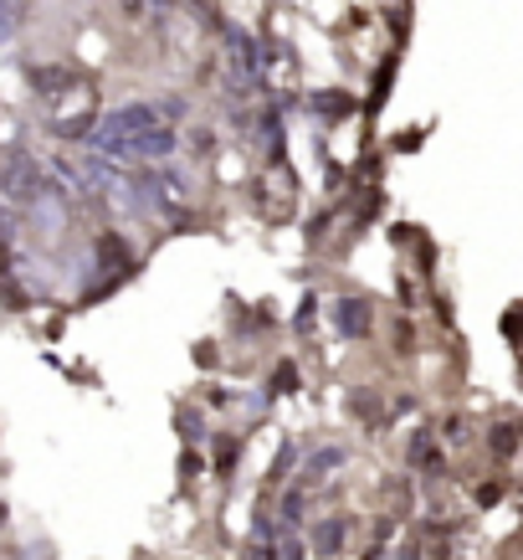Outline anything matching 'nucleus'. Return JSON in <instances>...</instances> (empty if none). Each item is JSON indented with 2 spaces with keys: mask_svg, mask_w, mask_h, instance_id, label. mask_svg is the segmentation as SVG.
Wrapping results in <instances>:
<instances>
[{
  "mask_svg": "<svg viewBox=\"0 0 523 560\" xmlns=\"http://www.w3.org/2000/svg\"><path fill=\"white\" fill-rule=\"evenodd\" d=\"M492 447H498V453H503V458H508V453H513V427H498V432H492Z\"/></svg>",
  "mask_w": 523,
  "mask_h": 560,
  "instance_id": "nucleus-13",
  "label": "nucleus"
},
{
  "mask_svg": "<svg viewBox=\"0 0 523 560\" xmlns=\"http://www.w3.org/2000/svg\"><path fill=\"white\" fill-rule=\"evenodd\" d=\"M338 545H344V520H323L319 525V550L323 556H334Z\"/></svg>",
  "mask_w": 523,
  "mask_h": 560,
  "instance_id": "nucleus-7",
  "label": "nucleus"
},
{
  "mask_svg": "<svg viewBox=\"0 0 523 560\" xmlns=\"http://www.w3.org/2000/svg\"><path fill=\"white\" fill-rule=\"evenodd\" d=\"M211 150H216L211 129H190V154H211Z\"/></svg>",
  "mask_w": 523,
  "mask_h": 560,
  "instance_id": "nucleus-10",
  "label": "nucleus"
},
{
  "mask_svg": "<svg viewBox=\"0 0 523 560\" xmlns=\"http://www.w3.org/2000/svg\"><path fill=\"white\" fill-rule=\"evenodd\" d=\"M283 520L287 525H298V520H304V499H298V493H287L283 499Z\"/></svg>",
  "mask_w": 523,
  "mask_h": 560,
  "instance_id": "nucleus-11",
  "label": "nucleus"
},
{
  "mask_svg": "<svg viewBox=\"0 0 523 560\" xmlns=\"http://www.w3.org/2000/svg\"><path fill=\"white\" fill-rule=\"evenodd\" d=\"M154 124H159V108H154V103H123V108H114V114H103V119H98V135L129 139V135L154 129Z\"/></svg>",
  "mask_w": 523,
  "mask_h": 560,
  "instance_id": "nucleus-2",
  "label": "nucleus"
},
{
  "mask_svg": "<svg viewBox=\"0 0 523 560\" xmlns=\"http://www.w3.org/2000/svg\"><path fill=\"white\" fill-rule=\"evenodd\" d=\"M0 196H11L21 206H36V201H47V196H57V186H51V175H41L36 154L5 150L0 154Z\"/></svg>",
  "mask_w": 523,
  "mask_h": 560,
  "instance_id": "nucleus-1",
  "label": "nucleus"
},
{
  "mask_svg": "<svg viewBox=\"0 0 523 560\" xmlns=\"http://www.w3.org/2000/svg\"><path fill=\"white\" fill-rule=\"evenodd\" d=\"M5 520H11V514H5V504H0V529H5Z\"/></svg>",
  "mask_w": 523,
  "mask_h": 560,
  "instance_id": "nucleus-15",
  "label": "nucleus"
},
{
  "mask_svg": "<svg viewBox=\"0 0 523 560\" xmlns=\"http://www.w3.org/2000/svg\"><path fill=\"white\" fill-rule=\"evenodd\" d=\"M98 268H129V242H123V237H103L98 242Z\"/></svg>",
  "mask_w": 523,
  "mask_h": 560,
  "instance_id": "nucleus-5",
  "label": "nucleus"
},
{
  "mask_svg": "<svg viewBox=\"0 0 523 560\" xmlns=\"http://www.w3.org/2000/svg\"><path fill=\"white\" fill-rule=\"evenodd\" d=\"M123 21H144V11H150V0H119Z\"/></svg>",
  "mask_w": 523,
  "mask_h": 560,
  "instance_id": "nucleus-12",
  "label": "nucleus"
},
{
  "mask_svg": "<svg viewBox=\"0 0 523 560\" xmlns=\"http://www.w3.org/2000/svg\"><path fill=\"white\" fill-rule=\"evenodd\" d=\"M338 463H344V447H323V453L308 458V474H334Z\"/></svg>",
  "mask_w": 523,
  "mask_h": 560,
  "instance_id": "nucleus-8",
  "label": "nucleus"
},
{
  "mask_svg": "<svg viewBox=\"0 0 523 560\" xmlns=\"http://www.w3.org/2000/svg\"><path fill=\"white\" fill-rule=\"evenodd\" d=\"M338 324H344V335H365L370 329V304L365 299H344L338 304Z\"/></svg>",
  "mask_w": 523,
  "mask_h": 560,
  "instance_id": "nucleus-3",
  "label": "nucleus"
},
{
  "mask_svg": "<svg viewBox=\"0 0 523 560\" xmlns=\"http://www.w3.org/2000/svg\"><path fill=\"white\" fill-rule=\"evenodd\" d=\"M21 26V11L11 5V0H0V36H11Z\"/></svg>",
  "mask_w": 523,
  "mask_h": 560,
  "instance_id": "nucleus-9",
  "label": "nucleus"
},
{
  "mask_svg": "<svg viewBox=\"0 0 523 560\" xmlns=\"http://www.w3.org/2000/svg\"><path fill=\"white\" fill-rule=\"evenodd\" d=\"M32 83L41 88V98H57L62 88H72L68 72H57V68H32Z\"/></svg>",
  "mask_w": 523,
  "mask_h": 560,
  "instance_id": "nucleus-6",
  "label": "nucleus"
},
{
  "mask_svg": "<svg viewBox=\"0 0 523 560\" xmlns=\"http://www.w3.org/2000/svg\"><path fill=\"white\" fill-rule=\"evenodd\" d=\"M283 560H304V545H298V540H283Z\"/></svg>",
  "mask_w": 523,
  "mask_h": 560,
  "instance_id": "nucleus-14",
  "label": "nucleus"
},
{
  "mask_svg": "<svg viewBox=\"0 0 523 560\" xmlns=\"http://www.w3.org/2000/svg\"><path fill=\"white\" fill-rule=\"evenodd\" d=\"M411 463H416V468H441V453H437V442H431V432H416V438H411Z\"/></svg>",
  "mask_w": 523,
  "mask_h": 560,
  "instance_id": "nucleus-4",
  "label": "nucleus"
}]
</instances>
